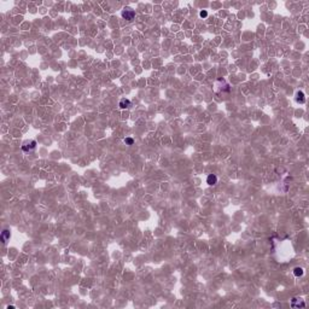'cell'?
<instances>
[{
    "mask_svg": "<svg viewBox=\"0 0 309 309\" xmlns=\"http://www.w3.org/2000/svg\"><path fill=\"white\" fill-rule=\"evenodd\" d=\"M122 17L129 22L133 21L134 17H135V11L133 9H130V7H124L122 10Z\"/></svg>",
    "mask_w": 309,
    "mask_h": 309,
    "instance_id": "6da1fadb",
    "label": "cell"
},
{
    "mask_svg": "<svg viewBox=\"0 0 309 309\" xmlns=\"http://www.w3.org/2000/svg\"><path fill=\"white\" fill-rule=\"evenodd\" d=\"M296 100L298 103H301V104L306 103V97H304V93H303L302 91H298L296 93Z\"/></svg>",
    "mask_w": 309,
    "mask_h": 309,
    "instance_id": "7a4b0ae2",
    "label": "cell"
},
{
    "mask_svg": "<svg viewBox=\"0 0 309 309\" xmlns=\"http://www.w3.org/2000/svg\"><path fill=\"white\" fill-rule=\"evenodd\" d=\"M129 106H130V100L129 99L123 98V99L120 100V108H121V109H127V108H129Z\"/></svg>",
    "mask_w": 309,
    "mask_h": 309,
    "instance_id": "3957f363",
    "label": "cell"
},
{
    "mask_svg": "<svg viewBox=\"0 0 309 309\" xmlns=\"http://www.w3.org/2000/svg\"><path fill=\"white\" fill-rule=\"evenodd\" d=\"M207 182L209 184V185H215V184L217 182V178H216V175H214V174H210V175L207 178Z\"/></svg>",
    "mask_w": 309,
    "mask_h": 309,
    "instance_id": "277c9868",
    "label": "cell"
},
{
    "mask_svg": "<svg viewBox=\"0 0 309 309\" xmlns=\"http://www.w3.org/2000/svg\"><path fill=\"white\" fill-rule=\"evenodd\" d=\"M9 238H10V232L7 231V229L3 231V233H1V240H3V243H6V240Z\"/></svg>",
    "mask_w": 309,
    "mask_h": 309,
    "instance_id": "5b68a950",
    "label": "cell"
},
{
    "mask_svg": "<svg viewBox=\"0 0 309 309\" xmlns=\"http://www.w3.org/2000/svg\"><path fill=\"white\" fill-rule=\"evenodd\" d=\"M293 274H295V277H302L303 275V269L299 267H296L295 269H293Z\"/></svg>",
    "mask_w": 309,
    "mask_h": 309,
    "instance_id": "8992f818",
    "label": "cell"
},
{
    "mask_svg": "<svg viewBox=\"0 0 309 309\" xmlns=\"http://www.w3.org/2000/svg\"><path fill=\"white\" fill-rule=\"evenodd\" d=\"M124 143H126L127 145H132L133 144V139H132V138H126V139H124Z\"/></svg>",
    "mask_w": 309,
    "mask_h": 309,
    "instance_id": "52a82bcc",
    "label": "cell"
},
{
    "mask_svg": "<svg viewBox=\"0 0 309 309\" xmlns=\"http://www.w3.org/2000/svg\"><path fill=\"white\" fill-rule=\"evenodd\" d=\"M199 16H200L202 18L207 17V16H208V12H207V11H200V12H199Z\"/></svg>",
    "mask_w": 309,
    "mask_h": 309,
    "instance_id": "ba28073f",
    "label": "cell"
},
{
    "mask_svg": "<svg viewBox=\"0 0 309 309\" xmlns=\"http://www.w3.org/2000/svg\"><path fill=\"white\" fill-rule=\"evenodd\" d=\"M22 150L27 152V151H29V150H30V146H29V145H23V146H22Z\"/></svg>",
    "mask_w": 309,
    "mask_h": 309,
    "instance_id": "9c48e42d",
    "label": "cell"
}]
</instances>
